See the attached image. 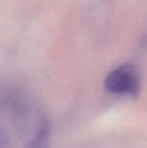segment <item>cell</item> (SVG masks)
<instances>
[{"mask_svg":"<svg viewBox=\"0 0 147 148\" xmlns=\"http://www.w3.org/2000/svg\"><path fill=\"white\" fill-rule=\"evenodd\" d=\"M105 88L112 94L133 95L139 94L140 80L136 69L131 64H123L112 70L105 79Z\"/></svg>","mask_w":147,"mask_h":148,"instance_id":"1","label":"cell"}]
</instances>
